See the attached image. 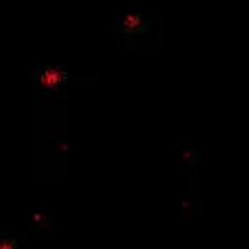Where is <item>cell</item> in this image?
I'll return each instance as SVG.
<instances>
[{
  "label": "cell",
  "mask_w": 249,
  "mask_h": 249,
  "mask_svg": "<svg viewBox=\"0 0 249 249\" xmlns=\"http://www.w3.org/2000/svg\"><path fill=\"white\" fill-rule=\"evenodd\" d=\"M0 249H16L11 241H0Z\"/></svg>",
  "instance_id": "6da1fadb"
}]
</instances>
